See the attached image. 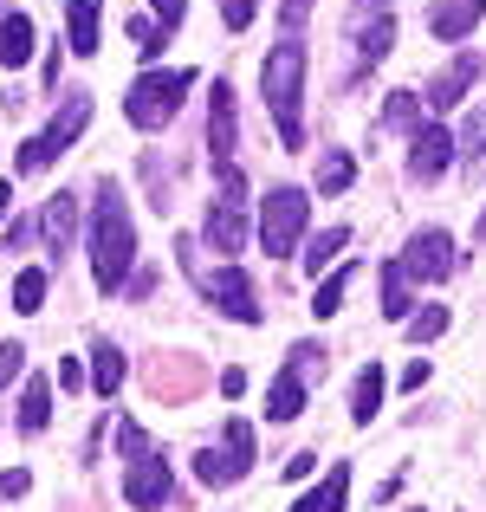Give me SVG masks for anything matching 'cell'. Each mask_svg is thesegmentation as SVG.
I'll use <instances>...</instances> for the list:
<instances>
[{
    "instance_id": "obj_1",
    "label": "cell",
    "mask_w": 486,
    "mask_h": 512,
    "mask_svg": "<svg viewBox=\"0 0 486 512\" xmlns=\"http://www.w3.org/2000/svg\"><path fill=\"white\" fill-rule=\"evenodd\" d=\"M130 266H137V227H130L124 188L104 175L98 201H91V279H98V292H124Z\"/></svg>"
},
{
    "instance_id": "obj_2",
    "label": "cell",
    "mask_w": 486,
    "mask_h": 512,
    "mask_svg": "<svg viewBox=\"0 0 486 512\" xmlns=\"http://www.w3.org/2000/svg\"><path fill=\"white\" fill-rule=\"evenodd\" d=\"M305 46L299 39H279L260 65V91H266V111L279 124V143L286 150H305Z\"/></svg>"
},
{
    "instance_id": "obj_3",
    "label": "cell",
    "mask_w": 486,
    "mask_h": 512,
    "mask_svg": "<svg viewBox=\"0 0 486 512\" xmlns=\"http://www.w3.org/2000/svg\"><path fill=\"white\" fill-rule=\"evenodd\" d=\"M188 85H195V72H143L137 85H130V98H124V117L137 130H162L175 111H182Z\"/></svg>"
},
{
    "instance_id": "obj_4",
    "label": "cell",
    "mask_w": 486,
    "mask_h": 512,
    "mask_svg": "<svg viewBox=\"0 0 486 512\" xmlns=\"http://www.w3.org/2000/svg\"><path fill=\"white\" fill-rule=\"evenodd\" d=\"M312 376H324V344H292L286 370L266 389V422H292V415L305 409V383H312Z\"/></svg>"
},
{
    "instance_id": "obj_5",
    "label": "cell",
    "mask_w": 486,
    "mask_h": 512,
    "mask_svg": "<svg viewBox=\"0 0 486 512\" xmlns=\"http://www.w3.org/2000/svg\"><path fill=\"white\" fill-rule=\"evenodd\" d=\"M305 195L299 188H273L266 195V208H260V247H266V260H286L292 247H299V234H305Z\"/></svg>"
},
{
    "instance_id": "obj_6",
    "label": "cell",
    "mask_w": 486,
    "mask_h": 512,
    "mask_svg": "<svg viewBox=\"0 0 486 512\" xmlns=\"http://www.w3.org/2000/svg\"><path fill=\"white\" fill-rule=\"evenodd\" d=\"M208 247L214 253L247 247V175L240 169H221V201L208 208Z\"/></svg>"
},
{
    "instance_id": "obj_7",
    "label": "cell",
    "mask_w": 486,
    "mask_h": 512,
    "mask_svg": "<svg viewBox=\"0 0 486 512\" xmlns=\"http://www.w3.org/2000/svg\"><path fill=\"white\" fill-rule=\"evenodd\" d=\"M350 39H357L363 65L389 59V46H396V13H389V0H357V13H350Z\"/></svg>"
},
{
    "instance_id": "obj_8",
    "label": "cell",
    "mask_w": 486,
    "mask_h": 512,
    "mask_svg": "<svg viewBox=\"0 0 486 512\" xmlns=\"http://www.w3.org/2000/svg\"><path fill=\"white\" fill-rule=\"evenodd\" d=\"M124 500L137 506V512H162V506L175 500V474H169V461H162V454H143V461H130Z\"/></svg>"
},
{
    "instance_id": "obj_9",
    "label": "cell",
    "mask_w": 486,
    "mask_h": 512,
    "mask_svg": "<svg viewBox=\"0 0 486 512\" xmlns=\"http://www.w3.org/2000/svg\"><path fill=\"white\" fill-rule=\"evenodd\" d=\"M201 292H208V299L221 305L234 325H260V318H266V312H260V292H253V279L240 273V266H221V273H214Z\"/></svg>"
},
{
    "instance_id": "obj_10",
    "label": "cell",
    "mask_w": 486,
    "mask_h": 512,
    "mask_svg": "<svg viewBox=\"0 0 486 512\" xmlns=\"http://www.w3.org/2000/svg\"><path fill=\"white\" fill-rule=\"evenodd\" d=\"M480 72H486V52H461V59H454L441 78H428V85H422V98L435 104V111H454V104L474 91V78H480Z\"/></svg>"
},
{
    "instance_id": "obj_11",
    "label": "cell",
    "mask_w": 486,
    "mask_h": 512,
    "mask_svg": "<svg viewBox=\"0 0 486 512\" xmlns=\"http://www.w3.org/2000/svg\"><path fill=\"white\" fill-rule=\"evenodd\" d=\"M409 279H448L454 273V240L441 234V227H428V234H415L409 240Z\"/></svg>"
},
{
    "instance_id": "obj_12",
    "label": "cell",
    "mask_w": 486,
    "mask_h": 512,
    "mask_svg": "<svg viewBox=\"0 0 486 512\" xmlns=\"http://www.w3.org/2000/svg\"><path fill=\"white\" fill-rule=\"evenodd\" d=\"M448 156H454V137L441 124H422L415 143H409V175H415V182H435V175L448 169Z\"/></svg>"
},
{
    "instance_id": "obj_13",
    "label": "cell",
    "mask_w": 486,
    "mask_h": 512,
    "mask_svg": "<svg viewBox=\"0 0 486 512\" xmlns=\"http://www.w3.org/2000/svg\"><path fill=\"white\" fill-rule=\"evenodd\" d=\"M201 363H188V357H156L150 363V396H162V402H182V396H195L201 389Z\"/></svg>"
},
{
    "instance_id": "obj_14",
    "label": "cell",
    "mask_w": 486,
    "mask_h": 512,
    "mask_svg": "<svg viewBox=\"0 0 486 512\" xmlns=\"http://www.w3.org/2000/svg\"><path fill=\"white\" fill-rule=\"evenodd\" d=\"M208 156L214 169H234V91L227 85H214L208 98Z\"/></svg>"
},
{
    "instance_id": "obj_15",
    "label": "cell",
    "mask_w": 486,
    "mask_h": 512,
    "mask_svg": "<svg viewBox=\"0 0 486 512\" xmlns=\"http://www.w3.org/2000/svg\"><path fill=\"white\" fill-rule=\"evenodd\" d=\"M85 124H91V98H85V91H65L59 117H52V124H46V137H39V143H46L52 156H65V150H72L78 137H85Z\"/></svg>"
},
{
    "instance_id": "obj_16",
    "label": "cell",
    "mask_w": 486,
    "mask_h": 512,
    "mask_svg": "<svg viewBox=\"0 0 486 512\" xmlns=\"http://www.w3.org/2000/svg\"><path fill=\"white\" fill-rule=\"evenodd\" d=\"M39 234L52 240V253L72 247V240H78V195H65V188H59V195L39 201Z\"/></svg>"
},
{
    "instance_id": "obj_17",
    "label": "cell",
    "mask_w": 486,
    "mask_h": 512,
    "mask_svg": "<svg viewBox=\"0 0 486 512\" xmlns=\"http://www.w3.org/2000/svg\"><path fill=\"white\" fill-rule=\"evenodd\" d=\"M486 0H435V13H428V33L435 39H467L480 26Z\"/></svg>"
},
{
    "instance_id": "obj_18",
    "label": "cell",
    "mask_w": 486,
    "mask_h": 512,
    "mask_svg": "<svg viewBox=\"0 0 486 512\" xmlns=\"http://www.w3.org/2000/svg\"><path fill=\"white\" fill-rule=\"evenodd\" d=\"M344 500H350V467L337 461L331 474H324V480H318V487L305 493V500L292 506V512H344Z\"/></svg>"
},
{
    "instance_id": "obj_19",
    "label": "cell",
    "mask_w": 486,
    "mask_h": 512,
    "mask_svg": "<svg viewBox=\"0 0 486 512\" xmlns=\"http://www.w3.org/2000/svg\"><path fill=\"white\" fill-rule=\"evenodd\" d=\"M33 59V20H26V13H7V20H0V65H26Z\"/></svg>"
},
{
    "instance_id": "obj_20",
    "label": "cell",
    "mask_w": 486,
    "mask_h": 512,
    "mask_svg": "<svg viewBox=\"0 0 486 512\" xmlns=\"http://www.w3.org/2000/svg\"><path fill=\"white\" fill-rule=\"evenodd\" d=\"M65 33L72 52H98V0H65Z\"/></svg>"
},
{
    "instance_id": "obj_21",
    "label": "cell",
    "mask_w": 486,
    "mask_h": 512,
    "mask_svg": "<svg viewBox=\"0 0 486 512\" xmlns=\"http://www.w3.org/2000/svg\"><path fill=\"white\" fill-rule=\"evenodd\" d=\"M376 409H383V370H376V363H363L357 396H350V422H357V428H370V422H376Z\"/></svg>"
},
{
    "instance_id": "obj_22",
    "label": "cell",
    "mask_w": 486,
    "mask_h": 512,
    "mask_svg": "<svg viewBox=\"0 0 486 512\" xmlns=\"http://www.w3.org/2000/svg\"><path fill=\"white\" fill-rule=\"evenodd\" d=\"M91 383H98V396H117V383H124V350L111 338L91 344Z\"/></svg>"
},
{
    "instance_id": "obj_23",
    "label": "cell",
    "mask_w": 486,
    "mask_h": 512,
    "mask_svg": "<svg viewBox=\"0 0 486 512\" xmlns=\"http://www.w3.org/2000/svg\"><path fill=\"white\" fill-rule=\"evenodd\" d=\"M383 318L409 325V266H402V260L383 266Z\"/></svg>"
},
{
    "instance_id": "obj_24",
    "label": "cell",
    "mask_w": 486,
    "mask_h": 512,
    "mask_svg": "<svg viewBox=\"0 0 486 512\" xmlns=\"http://www.w3.org/2000/svg\"><path fill=\"white\" fill-rule=\"evenodd\" d=\"M46 422H52V383H46V376H33L26 396H20V428H26V435H39Z\"/></svg>"
},
{
    "instance_id": "obj_25",
    "label": "cell",
    "mask_w": 486,
    "mask_h": 512,
    "mask_svg": "<svg viewBox=\"0 0 486 512\" xmlns=\"http://www.w3.org/2000/svg\"><path fill=\"white\" fill-rule=\"evenodd\" d=\"M350 182H357V156H350V150H324V163H318V195H344Z\"/></svg>"
},
{
    "instance_id": "obj_26",
    "label": "cell",
    "mask_w": 486,
    "mask_h": 512,
    "mask_svg": "<svg viewBox=\"0 0 486 512\" xmlns=\"http://www.w3.org/2000/svg\"><path fill=\"white\" fill-rule=\"evenodd\" d=\"M344 247H350V227H324V234L312 240V247H305V273L318 279V273H324V266H331Z\"/></svg>"
},
{
    "instance_id": "obj_27",
    "label": "cell",
    "mask_w": 486,
    "mask_h": 512,
    "mask_svg": "<svg viewBox=\"0 0 486 512\" xmlns=\"http://www.w3.org/2000/svg\"><path fill=\"white\" fill-rule=\"evenodd\" d=\"M350 279H357V266H337V273H331V279H324V286L312 292V312H318V318L344 312V292H350Z\"/></svg>"
},
{
    "instance_id": "obj_28",
    "label": "cell",
    "mask_w": 486,
    "mask_h": 512,
    "mask_svg": "<svg viewBox=\"0 0 486 512\" xmlns=\"http://www.w3.org/2000/svg\"><path fill=\"white\" fill-rule=\"evenodd\" d=\"M39 305H46V273H39V266H26V273L13 279V312H26V318H33Z\"/></svg>"
},
{
    "instance_id": "obj_29",
    "label": "cell",
    "mask_w": 486,
    "mask_h": 512,
    "mask_svg": "<svg viewBox=\"0 0 486 512\" xmlns=\"http://www.w3.org/2000/svg\"><path fill=\"white\" fill-rule=\"evenodd\" d=\"M383 117H389L396 130H422V98H415V91H389Z\"/></svg>"
},
{
    "instance_id": "obj_30",
    "label": "cell",
    "mask_w": 486,
    "mask_h": 512,
    "mask_svg": "<svg viewBox=\"0 0 486 512\" xmlns=\"http://www.w3.org/2000/svg\"><path fill=\"white\" fill-rule=\"evenodd\" d=\"M441 331H448V305H422V312H409V338L415 344H435Z\"/></svg>"
},
{
    "instance_id": "obj_31",
    "label": "cell",
    "mask_w": 486,
    "mask_h": 512,
    "mask_svg": "<svg viewBox=\"0 0 486 512\" xmlns=\"http://www.w3.org/2000/svg\"><path fill=\"white\" fill-rule=\"evenodd\" d=\"M461 163H467V169H480V163H486V117H474V124H467V137H461Z\"/></svg>"
},
{
    "instance_id": "obj_32",
    "label": "cell",
    "mask_w": 486,
    "mask_h": 512,
    "mask_svg": "<svg viewBox=\"0 0 486 512\" xmlns=\"http://www.w3.org/2000/svg\"><path fill=\"white\" fill-rule=\"evenodd\" d=\"M117 448H124V461H143V454H150V435H143L137 422H117Z\"/></svg>"
},
{
    "instance_id": "obj_33",
    "label": "cell",
    "mask_w": 486,
    "mask_h": 512,
    "mask_svg": "<svg viewBox=\"0 0 486 512\" xmlns=\"http://www.w3.org/2000/svg\"><path fill=\"white\" fill-rule=\"evenodd\" d=\"M221 20H227V33H247L253 26V0H221Z\"/></svg>"
},
{
    "instance_id": "obj_34",
    "label": "cell",
    "mask_w": 486,
    "mask_h": 512,
    "mask_svg": "<svg viewBox=\"0 0 486 512\" xmlns=\"http://www.w3.org/2000/svg\"><path fill=\"white\" fill-rule=\"evenodd\" d=\"M20 370H26V344H0V389H7Z\"/></svg>"
},
{
    "instance_id": "obj_35",
    "label": "cell",
    "mask_w": 486,
    "mask_h": 512,
    "mask_svg": "<svg viewBox=\"0 0 486 512\" xmlns=\"http://www.w3.org/2000/svg\"><path fill=\"white\" fill-rule=\"evenodd\" d=\"M46 163H52V150L33 137V143H20V163H13V169H20V175H33V169H46Z\"/></svg>"
},
{
    "instance_id": "obj_36",
    "label": "cell",
    "mask_w": 486,
    "mask_h": 512,
    "mask_svg": "<svg viewBox=\"0 0 486 512\" xmlns=\"http://www.w3.org/2000/svg\"><path fill=\"white\" fill-rule=\"evenodd\" d=\"M26 487H33V474H26V467H7V474H0V506H7V500H20Z\"/></svg>"
},
{
    "instance_id": "obj_37",
    "label": "cell",
    "mask_w": 486,
    "mask_h": 512,
    "mask_svg": "<svg viewBox=\"0 0 486 512\" xmlns=\"http://www.w3.org/2000/svg\"><path fill=\"white\" fill-rule=\"evenodd\" d=\"M150 13L162 20V33H175V26H182V13H188V0H150Z\"/></svg>"
},
{
    "instance_id": "obj_38",
    "label": "cell",
    "mask_w": 486,
    "mask_h": 512,
    "mask_svg": "<svg viewBox=\"0 0 486 512\" xmlns=\"http://www.w3.org/2000/svg\"><path fill=\"white\" fill-rule=\"evenodd\" d=\"M305 13H312V0H286V7H279V26H286V39H299Z\"/></svg>"
},
{
    "instance_id": "obj_39",
    "label": "cell",
    "mask_w": 486,
    "mask_h": 512,
    "mask_svg": "<svg viewBox=\"0 0 486 512\" xmlns=\"http://www.w3.org/2000/svg\"><path fill=\"white\" fill-rule=\"evenodd\" d=\"M221 396H247V370H240V363L221 370Z\"/></svg>"
},
{
    "instance_id": "obj_40",
    "label": "cell",
    "mask_w": 486,
    "mask_h": 512,
    "mask_svg": "<svg viewBox=\"0 0 486 512\" xmlns=\"http://www.w3.org/2000/svg\"><path fill=\"white\" fill-rule=\"evenodd\" d=\"M312 467H318V454H292V461H286V480H312Z\"/></svg>"
},
{
    "instance_id": "obj_41",
    "label": "cell",
    "mask_w": 486,
    "mask_h": 512,
    "mask_svg": "<svg viewBox=\"0 0 486 512\" xmlns=\"http://www.w3.org/2000/svg\"><path fill=\"white\" fill-rule=\"evenodd\" d=\"M59 389H85V370H78V363H72V357H65V363H59Z\"/></svg>"
},
{
    "instance_id": "obj_42",
    "label": "cell",
    "mask_w": 486,
    "mask_h": 512,
    "mask_svg": "<svg viewBox=\"0 0 486 512\" xmlns=\"http://www.w3.org/2000/svg\"><path fill=\"white\" fill-rule=\"evenodd\" d=\"M422 383H428V357H415L409 370H402V389H422Z\"/></svg>"
},
{
    "instance_id": "obj_43",
    "label": "cell",
    "mask_w": 486,
    "mask_h": 512,
    "mask_svg": "<svg viewBox=\"0 0 486 512\" xmlns=\"http://www.w3.org/2000/svg\"><path fill=\"white\" fill-rule=\"evenodd\" d=\"M33 234H39V221H20V227L7 234V247H33Z\"/></svg>"
},
{
    "instance_id": "obj_44",
    "label": "cell",
    "mask_w": 486,
    "mask_h": 512,
    "mask_svg": "<svg viewBox=\"0 0 486 512\" xmlns=\"http://www.w3.org/2000/svg\"><path fill=\"white\" fill-rule=\"evenodd\" d=\"M13 208V182H0V214H7Z\"/></svg>"
},
{
    "instance_id": "obj_45",
    "label": "cell",
    "mask_w": 486,
    "mask_h": 512,
    "mask_svg": "<svg viewBox=\"0 0 486 512\" xmlns=\"http://www.w3.org/2000/svg\"><path fill=\"white\" fill-rule=\"evenodd\" d=\"M474 234H486V214H480V227H474Z\"/></svg>"
}]
</instances>
